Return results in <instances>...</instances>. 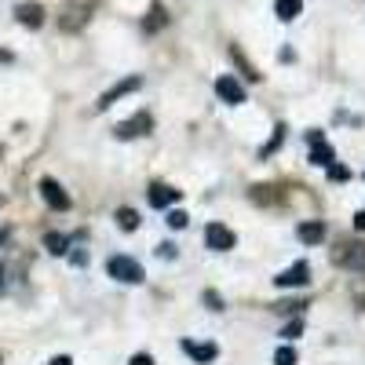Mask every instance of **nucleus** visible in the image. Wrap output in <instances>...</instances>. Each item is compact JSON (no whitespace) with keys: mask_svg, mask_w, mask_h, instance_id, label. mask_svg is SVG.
I'll use <instances>...</instances> for the list:
<instances>
[{"mask_svg":"<svg viewBox=\"0 0 365 365\" xmlns=\"http://www.w3.org/2000/svg\"><path fill=\"white\" fill-rule=\"evenodd\" d=\"M274 11H278L282 22H292L303 11V0H274Z\"/></svg>","mask_w":365,"mask_h":365,"instance_id":"12","label":"nucleus"},{"mask_svg":"<svg viewBox=\"0 0 365 365\" xmlns=\"http://www.w3.org/2000/svg\"><path fill=\"white\" fill-rule=\"evenodd\" d=\"M322 139H325V135H322L318 128H314V132H307V146H311V143H322Z\"/></svg>","mask_w":365,"mask_h":365,"instance_id":"24","label":"nucleus"},{"mask_svg":"<svg viewBox=\"0 0 365 365\" xmlns=\"http://www.w3.org/2000/svg\"><path fill=\"white\" fill-rule=\"evenodd\" d=\"M110 278L125 282V285H139L146 274H143V267H139L132 256H113V259H110Z\"/></svg>","mask_w":365,"mask_h":365,"instance_id":"1","label":"nucleus"},{"mask_svg":"<svg viewBox=\"0 0 365 365\" xmlns=\"http://www.w3.org/2000/svg\"><path fill=\"white\" fill-rule=\"evenodd\" d=\"M216 96H220L223 103H230V106H241V103H245V88H241L230 73H223V77L216 81Z\"/></svg>","mask_w":365,"mask_h":365,"instance_id":"4","label":"nucleus"},{"mask_svg":"<svg viewBox=\"0 0 365 365\" xmlns=\"http://www.w3.org/2000/svg\"><path fill=\"white\" fill-rule=\"evenodd\" d=\"M234 230L230 227H223V223H208L205 227V245L212 249V252H227V249H234Z\"/></svg>","mask_w":365,"mask_h":365,"instance_id":"2","label":"nucleus"},{"mask_svg":"<svg viewBox=\"0 0 365 365\" xmlns=\"http://www.w3.org/2000/svg\"><path fill=\"white\" fill-rule=\"evenodd\" d=\"M354 227H358V230H365V212H358V216H354Z\"/></svg>","mask_w":365,"mask_h":365,"instance_id":"26","label":"nucleus"},{"mask_svg":"<svg viewBox=\"0 0 365 365\" xmlns=\"http://www.w3.org/2000/svg\"><path fill=\"white\" fill-rule=\"evenodd\" d=\"M168 227H172V230H182V227H187V212L172 208V212H168Z\"/></svg>","mask_w":365,"mask_h":365,"instance_id":"18","label":"nucleus"},{"mask_svg":"<svg viewBox=\"0 0 365 365\" xmlns=\"http://www.w3.org/2000/svg\"><path fill=\"white\" fill-rule=\"evenodd\" d=\"M48 365H73V361H70V358H66V354H58V358H51V361H48Z\"/></svg>","mask_w":365,"mask_h":365,"instance_id":"25","label":"nucleus"},{"mask_svg":"<svg viewBox=\"0 0 365 365\" xmlns=\"http://www.w3.org/2000/svg\"><path fill=\"white\" fill-rule=\"evenodd\" d=\"M117 227L120 230H139V212L135 208H120L117 212Z\"/></svg>","mask_w":365,"mask_h":365,"instance_id":"15","label":"nucleus"},{"mask_svg":"<svg viewBox=\"0 0 365 365\" xmlns=\"http://www.w3.org/2000/svg\"><path fill=\"white\" fill-rule=\"evenodd\" d=\"M332 259H336L340 267H358V270H365V245H347V249H340Z\"/></svg>","mask_w":365,"mask_h":365,"instance_id":"10","label":"nucleus"},{"mask_svg":"<svg viewBox=\"0 0 365 365\" xmlns=\"http://www.w3.org/2000/svg\"><path fill=\"white\" fill-rule=\"evenodd\" d=\"M19 22L22 26H29V29H37L41 22H44V11H41V4H19Z\"/></svg>","mask_w":365,"mask_h":365,"instance_id":"11","label":"nucleus"},{"mask_svg":"<svg viewBox=\"0 0 365 365\" xmlns=\"http://www.w3.org/2000/svg\"><path fill=\"white\" fill-rule=\"evenodd\" d=\"M44 245H48L51 256H63V252H66V237H63V234H48V237H44Z\"/></svg>","mask_w":365,"mask_h":365,"instance_id":"16","label":"nucleus"},{"mask_svg":"<svg viewBox=\"0 0 365 365\" xmlns=\"http://www.w3.org/2000/svg\"><path fill=\"white\" fill-rule=\"evenodd\" d=\"M299 241L303 245H318V241H325V227L322 223H303L299 227Z\"/></svg>","mask_w":365,"mask_h":365,"instance_id":"13","label":"nucleus"},{"mask_svg":"<svg viewBox=\"0 0 365 365\" xmlns=\"http://www.w3.org/2000/svg\"><path fill=\"white\" fill-rule=\"evenodd\" d=\"M150 125H154V120H150V113H139V117H132V120H120L113 132H117V139H135V135H146Z\"/></svg>","mask_w":365,"mask_h":365,"instance_id":"6","label":"nucleus"},{"mask_svg":"<svg viewBox=\"0 0 365 365\" xmlns=\"http://www.w3.org/2000/svg\"><path fill=\"white\" fill-rule=\"evenodd\" d=\"M325 168H329V179H336V182L351 179V168L347 165H325Z\"/></svg>","mask_w":365,"mask_h":365,"instance_id":"19","label":"nucleus"},{"mask_svg":"<svg viewBox=\"0 0 365 365\" xmlns=\"http://www.w3.org/2000/svg\"><path fill=\"white\" fill-rule=\"evenodd\" d=\"M139 84H143L139 77H125V81H120L117 88H110V91H106V96L99 99V110H106V106H113V103H117L120 96H128V91H135Z\"/></svg>","mask_w":365,"mask_h":365,"instance_id":"7","label":"nucleus"},{"mask_svg":"<svg viewBox=\"0 0 365 365\" xmlns=\"http://www.w3.org/2000/svg\"><path fill=\"white\" fill-rule=\"evenodd\" d=\"M128 365H154V358H150V354H132Z\"/></svg>","mask_w":365,"mask_h":365,"instance_id":"22","label":"nucleus"},{"mask_svg":"<svg viewBox=\"0 0 365 365\" xmlns=\"http://www.w3.org/2000/svg\"><path fill=\"white\" fill-rule=\"evenodd\" d=\"M146 197H150V205H154V208H168V205H175V201H179V190L165 187V182H154Z\"/></svg>","mask_w":365,"mask_h":365,"instance_id":"8","label":"nucleus"},{"mask_svg":"<svg viewBox=\"0 0 365 365\" xmlns=\"http://www.w3.org/2000/svg\"><path fill=\"white\" fill-rule=\"evenodd\" d=\"M158 256H161V259H165V256L172 259V256H175V245H158Z\"/></svg>","mask_w":365,"mask_h":365,"instance_id":"23","label":"nucleus"},{"mask_svg":"<svg viewBox=\"0 0 365 365\" xmlns=\"http://www.w3.org/2000/svg\"><path fill=\"white\" fill-rule=\"evenodd\" d=\"M311 161L314 165H332V161H336V154H332V146L322 139V143H311Z\"/></svg>","mask_w":365,"mask_h":365,"instance_id":"14","label":"nucleus"},{"mask_svg":"<svg viewBox=\"0 0 365 365\" xmlns=\"http://www.w3.org/2000/svg\"><path fill=\"white\" fill-rule=\"evenodd\" d=\"M274 365H296V351L292 347H278L274 351Z\"/></svg>","mask_w":365,"mask_h":365,"instance_id":"17","label":"nucleus"},{"mask_svg":"<svg viewBox=\"0 0 365 365\" xmlns=\"http://www.w3.org/2000/svg\"><path fill=\"white\" fill-rule=\"evenodd\" d=\"M41 197H44L55 212H66V208H70V194L58 187L55 179H41Z\"/></svg>","mask_w":365,"mask_h":365,"instance_id":"5","label":"nucleus"},{"mask_svg":"<svg viewBox=\"0 0 365 365\" xmlns=\"http://www.w3.org/2000/svg\"><path fill=\"white\" fill-rule=\"evenodd\" d=\"M299 332H303V322L296 318V322H289V325H285V332H282V336H285V340H296Z\"/></svg>","mask_w":365,"mask_h":365,"instance_id":"20","label":"nucleus"},{"mask_svg":"<svg viewBox=\"0 0 365 365\" xmlns=\"http://www.w3.org/2000/svg\"><path fill=\"white\" fill-rule=\"evenodd\" d=\"M205 303H208L212 311H223V299H220L216 292H205Z\"/></svg>","mask_w":365,"mask_h":365,"instance_id":"21","label":"nucleus"},{"mask_svg":"<svg viewBox=\"0 0 365 365\" xmlns=\"http://www.w3.org/2000/svg\"><path fill=\"white\" fill-rule=\"evenodd\" d=\"M182 351H187L194 361H201V365H208V361H216V344H194V340H182Z\"/></svg>","mask_w":365,"mask_h":365,"instance_id":"9","label":"nucleus"},{"mask_svg":"<svg viewBox=\"0 0 365 365\" xmlns=\"http://www.w3.org/2000/svg\"><path fill=\"white\" fill-rule=\"evenodd\" d=\"M274 282H278L282 289H299V285H307V282H311V267L299 259V263H292L289 270H282Z\"/></svg>","mask_w":365,"mask_h":365,"instance_id":"3","label":"nucleus"}]
</instances>
